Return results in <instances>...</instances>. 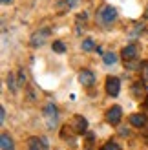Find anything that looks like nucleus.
Instances as JSON below:
<instances>
[{"instance_id":"5","label":"nucleus","mask_w":148,"mask_h":150,"mask_svg":"<svg viewBox=\"0 0 148 150\" xmlns=\"http://www.w3.org/2000/svg\"><path fill=\"white\" fill-rule=\"evenodd\" d=\"M119 90H121V81L117 77H108L106 79V92H108V95L117 97L119 95Z\"/></svg>"},{"instance_id":"1","label":"nucleus","mask_w":148,"mask_h":150,"mask_svg":"<svg viewBox=\"0 0 148 150\" xmlns=\"http://www.w3.org/2000/svg\"><path fill=\"white\" fill-rule=\"evenodd\" d=\"M44 121H46V126L49 130H53L57 128V125H58V110L55 106V103H48L46 106H44Z\"/></svg>"},{"instance_id":"7","label":"nucleus","mask_w":148,"mask_h":150,"mask_svg":"<svg viewBox=\"0 0 148 150\" xmlns=\"http://www.w3.org/2000/svg\"><path fill=\"white\" fill-rule=\"evenodd\" d=\"M121 55L124 59V62H130V61H135L137 59V46L135 44H128V46H124Z\"/></svg>"},{"instance_id":"17","label":"nucleus","mask_w":148,"mask_h":150,"mask_svg":"<svg viewBox=\"0 0 148 150\" xmlns=\"http://www.w3.org/2000/svg\"><path fill=\"white\" fill-rule=\"evenodd\" d=\"M18 84H20V88L26 84V73L24 71H18Z\"/></svg>"},{"instance_id":"22","label":"nucleus","mask_w":148,"mask_h":150,"mask_svg":"<svg viewBox=\"0 0 148 150\" xmlns=\"http://www.w3.org/2000/svg\"><path fill=\"white\" fill-rule=\"evenodd\" d=\"M144 81H148V64H144Z\"/></svg>"},{"instance_id":"26","label":"nucleus","mask_w":148,"mask_h":150,"mask_svg":"<svg viewBox=\"0 0 148 150\" xmlns=\"http://www.w3.org/2000/svg\"><path fill=\"white\" fill-rule=\"evenodd\" d=\"M146 104H148V95H146Z\"/></svg>"},{"instance_id":"3","label":"nucleus","mask_w":148,"mask_h":150,"mask_svg":"<svg viewBox=\"0 0 148 150\" xmlns=\"http://www.w3.org/2000/svg\"><path fill=\"white\" fill-rule=\"evenodd\" d=\"M49 29L48 28H44V29H39V31H35L33 35H31V39H29V44H31L33 48H40V46H44L46 44V40L49 39Z\"/></svg>"},{"instance_id":"2","label":"nucleus","mask_w":148,"mask_h":150,"mask_svg":"<svg viewBox=\"0 0 148 150\" xmlns=\"http://www.w3.org/2000/svg\"><path fill=\"white\" fill-rule=\"evenodd\" d=\"M99 20H101L104 26H110L112 22L117 20V9H115V7H112V6H104V7L99 11Z\"/></svg>"},{"instance_id":"25","label":"nucleus","mask_w":148,"mask_h":150,"mask_svg":"<svg viewBox=\"0 0 148 150\" xmlns=\"http://www.w3.org/2000/svg\"><path fill=\"white\" fill-rule=\"evenodd\" d=\"M2 4H11V0H2Z\"/></svg>"},{"instance_id":"15","label":"nucleus","mask_w":148,"mask_h":150,"mask_svg":"<svg viewBox=\"0 0 148 150\" xmlns=\"http://www.w3.org/2000/svg\"><path fill=\"white\" fill-rule=\"evenodd\" d=\"M51 50L55 51V53H64L66 51V46L62 40H53V44H51Z\"/></svg>"},{"instance_id":"8","label":"nucleus","mask_w":148,"mask_h":150,"mask_svg":"<svg viewBox=\"0 0 148 150\" xmlns=\"http://www.w3.org/2000/svg\"><path fill=\"white\" fill-rule=\"evenodd\" d=\"M130 125L135 126V128H143L148 125V117L144 114H132L130 115Z\"/></svg>"},{"instance_id":"18","label":"nucleus","mask_w":148,"mask_h":150,"mask_svg":"<svg viewBox=\"0 0 148 150\" xmlns=\"http://www.w3.org/2000/svg\"><path fill=\"white\" fill-rule=\"evenodd\" d=\"M143 90H144V84H141V82H135V84H134V93L137 95L139 92H143Z\"/></svg>"},{"instance_id":"11","label":"nucleus","mask_w":148,"mask_h":150,"mask_svg":"<svg viewBox=\"0 0 148 150\" xmlns=\"http://www.w3.org/2000/svg\"><path fill=\"white\" fill-rule=\"evenodd\" d=\"M15 75H17V73H13V71H9V75H7V88H9L13 93L18 92V88H20L18 79H15Z\"/></svg>"},{"instance_id":"21","label":"nucleus","mask_w":148,"mask_h":150,"mask_svg":"<svg viewBox=\"0 0 148 150\" xmlns=\"http://www.w3.org/2000/svg\"><path fill=\"white\" fill-rule=\"evenodd\" d=\"M119 134H121L123 137H128V136H130V130H128V128H121V130H119Z\"/></svg>"},{"instance_id":"10","label":"nucleus","mask_w":148,"mask_h":150,"mask_svg":"<svg viewBox=\"0 0 148 150\" xmlns=\"http://www.w3.org/2000/svg\"><path fill=\"white\" fill-rule=\"evenodd\" d=\"M0 150H15L13 139L9 137V134H6V132H2V136H0Z\"/></svg>"},{"instance_id":"13","label":"nucleus","mask_w":148,"mask_h":150,"mask_svg":"<svg viewBox=\"0 0 148 150\" xmlns=\"http://www.w3.org/2000/svg\"><path fill=\"white\" fill-rule=\"evenodd\" d=\"M102 62H104L106 66H113L117 62V55L113 53V51H110V53H104L102 55Z\"/></svg>"},{"instance_id":"9","label":"nucleus","mask_w":148,"mask_h":150,"mask_svg":"<svg viewBox=\"0 0 148 150\" xmlns=\"http://www.w3.org/2000/svg\"><path fill=\"white\" fill-rule=\"evenodd\" d=\"M86 128H88L86 117H82V115H75V123H73V130H75V134H84Z\"/></svg>"},{"instance_id":"14","label":"nucleus","mask_w":148,"mask_h":150,"mask_svg":"<svg viewBox=\"0 0 148 150\" xmlns=\"http://www.w3.org/2000/svg\"><path fill=\"white\" fill-rule=\"evenodd\" d=\"M80 48H82V51H92V50H95L97 46H95L93 39H84L82 44H80Z\"/></svg>"},{"instance_id":"4","label":"nucleus","mask_w":148,"mask_h":150,"mask_svg":"<svg viewBox=\"0 0 148 150\" xmlns=\"http://www.w3.org/2000/svg\"><path fill=\"white\" fill-rule=\"evenodd\" d=\"M121 119H123V108L121 106H112V108L106 112V121L112 125V126L119 125Z\"/></svg>"},{"instance_id":"20","label":"nucleus","mask_w":148,"mask_h":150,"mask_svg":"<svg viewBox=\"0 0 148 150\" xmlns=\"http://www.w3.org/2000/svg\"><path fill=\"white\" fill-rule=\"evenodd\" d=\"M66 4H68V7L71 9V7H75V6L79 4V0H66Z\"/></svg>"},{"instance_id":"16","label":"nucleus","mask_w":148,"mask_h":150,"mask_svg":"<svg viewBox=\"0 0 148 150\" xmlns=\"http://www.w3.org/2000/svg\"><path fill=\"white\" fill-rule=\"evenodd\" d=\"M101 150H121V146H119V145H117V143H115V141H108V143H106L104 146H102Z\"/></svg>"},{"instance_id":"24","label":"nucleus","mask_w":148,"mask_h":150,"mask_svg":"<svg viewBox=\"0 0 148 150\" xmlns=\"http://www.w3.org/2000/svg\"><path fill=\"white\" fill-rule=\"evenodd\" d=\"M95 51H97L99 55H104V51H102V48H95Z\"/></svg>"},{"instance_id":"19","label":"nucleus","mask_w":148,"mask_h":150,"mask_svg":"<svg viewBox=\"0 0 148 150\" xmlns=\"http://www.w3.org/2000/svg\"><path fill=\"white\" fill-rule=\"evenodd\" d=\"M4 121H6V108L0 106V123H4Z\"/></svg>"},{"instance_id":"23","label":"nucleus","mask_w":148,"mask_h":150,"mask_svg":"<svg viewBox=\"0 0 148 150\" xmlns=\"http://www.w3.org/2000/svg\"><path fill=\"white\" fill-rule=\"evenodd\" d=\"M86 18H88L86 13H80V15H79V22H80V20H86Z\"/></svg>"},{"instance_id":"6","label":"nucleus","mask_w":148,"mask_h":150,"mask_svg":"<svg viewBox=\"0 0 148 150\" xmlns=\"http://www.w3.org/2000/svg\"><path fill=\"white\" fill-rule=\"evenodd\" d=\"M79 82L82 86H93L95 82V73L92 70H80L79 71Z\"/></svg>"},{"instance_id":"12","label":"nucleus","mask_w":148,"mask_h":150,"mask_svg":"<svg viewBox=\"0 0 148 150\" xmlns=\"http://www.w3.org/2000/svg\"><path fill=\"white\" fill-rule=\"evenodd\" d=\"M27 150H44L40 137H29L27 139Z\"/></svg>"}]
</instances>
